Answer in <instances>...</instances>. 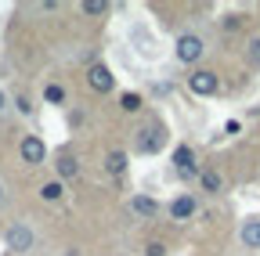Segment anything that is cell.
Returning <instances> with one entry per match:
<instances>
[{"label": "cell", "mask_w": 260, "mask_h": 256, "mask_svg": "<svg viewBox=\"0 0 260 256\" xmlns=\"http://www.w3.org/2000/svg\"><path fill=\"white\" fill-rule=\"evenodd\" d=\"M87 83H90V90H98V94H109V90L116 87V76H112V69H109V65L94 61V65L87 69Z\"/></svg>", "instance_id": "6"}, {"label": "cell", "mask_w": 260, "mask_h": 256, "mask_svg": "<svg viewBox=\"0 0 260 256\" xmlns=\"http://www.w3.org/2000/svg\"><path fill=\"white\" fill-rule=\"evenodd\" d=\"M195 213H199L195 195H177V199L170 202V220H191Z\"/></svg>", "instance_id": "8"}, {"label": "cell", "mask_w": 260, "mask_h": 256, "mask_svg": "<svg viewBox=\"0 0 260 256\" xmlns=\"http://www.w3.org/2000/svg\"><path fill=\"white\" fill-rule=\"evenodd\" d=\"M246 54H249V61H253V65L260 69V36H253V40H249V47H246Z\"/></svg>", "instance_id": "18"}, {"label": "cell", "mask_w": 260, "mask_h": 256, "mask_svg": "<svg viewBox=\"0 0 260 256\" xmlns=\"http://www.w3.org/2000/svg\"><path fill=\"white\" fill-rule=\"evenodd\" d=\"M162 141H167V134H162L159 123H148V126L138 130V152H145V155H155L162 148Z\"/></svg>", "instance_id": "4"}, {"label": "cell", "mask_w": 260, "mask_h": 256, "mask_svg": "<svg viewBox=\"0 0 260 256\" xmlns=\"http://www.w3.org/2000/svg\"><path fill=\"white\" fill-rule=\"evenodd\" d=\"M105 173H112V177L126 173V152H109L105 155Z\"/></svg>", "instance_id": "13"}, {"label": "cell", "mask_w": 260, "mask_h": 256, "mask_svg": "<svg viewBox=\"0 0 260 256\" xmlns=\"http://www.w3.org/2000/svg\"><path fill=\"white\" fill-rule=\"evenodd\" d=\"M119 105H123V112H138L141 108V94H123V98H119Z\"/></svg>", "instance_id": "17"}, {"label": "cell", "mask_w": 260, "mask_h": 256, "mask_svg": "<svg viewBox=\"0 0 260 256\" xmlns=\"http://www.w3.org/2000/svg\"><path fill=\"white\" fill-rule=\"evenodd\" d=\"M80 11L83 15H109V4H105V0H83V4H80Z\"/></svg>", "instance_id": "16"}, {"label": "cell", "mask_w": 260, "mask_h": 256, "mask_svg": "<svg viewBox=\"0 0 260 256\" xmlns=\"http://www.w3.org/2000/svg\"><path fill=\"white\" fill-rule=\"evenodd\" d=\"M54 170H58V180L65 184V180H76L80 177V163H76V155H58V163H54Z\"/></svg>", "instance_id": "12"}, {"label": "cell", "mask_w": 260, "mask_h": 256, "mask_svg": "<svg viewBox=\"0 0 260 256\" xmlns=\"http://www.w3.org/2000/svg\"><path fill=\"white\" fill-rule=\"evenodd\" d=\"M188 90L195 94V98H213V94L220 90V76L213 69H195L188 76Z\"/></svg>", "instance_id": "2"}, {"label": "cell", "mask_w": 260, "mask_h": 256, "mask_svg": "<svg viewBox=\"0 0 260 256\" xmlns=\"http://www.w3.org/2000/svg\"><path fill=\"white\" fill-rule=\"evenodd\" d=\"M44 101L47 105H65V87L61 83H47L44 87Z\"/></svg>", "instance_id": "15"}, {"label": "cell", "mask_w": 260, "mask_h": 256, "mask_svg": "<svg viewBox=\"0 0 260 256\" xmlns=\"http://www.w3.org/2000/svg\"><path fill=\"white\" fill-rule=\"evenodd\" d=\"M130 213H134L138 220H152L159 213V202L152 195H134V199H130Z\"/></svg>", "instance_id": "11"}, {"label": "cell", "mask_w": 260, "mask_h": 256, "mask_svg": "<svg viewBox=\"0 0 260 256\" xmlns=\"http://www.w3.org/2000/svg\"><path fill=\"white\" fill-rule=\"evenodd\" d=\"M15 108H18L22 116H32V101L25 98V94H18V98H15Z\"/></svg>", "instance_id": "19"}, {"label": "cell", "mask_w": 260, "mask_h": 256, "mask_svg": "<svg viewBox=\"0 0 260 256\" xmlns=\"http://www.w3.org/2000/svg\"><path fill=\"white\" fill-rule=\"evenodd\" d=\"M239 242H242L246 249H260V216L242 220V228H239Z\"/></svg>", "instance_id": "10"}, {"label": "cell", "mask_w": 260, "mask_h": 256, "mask_svg": "<svg viewBox=\"0 0 260 256\" xmlns=\"http://www.w3.org/2000/svg\"><path fill=\"white\" fill-rule=\"evenodd\" d=\"M18 155H22V163L25 166H40L44 159H47V144L40 141V137H22V144H18Z\"/></svg>", "instance_id": "5"}, {"label": "cell", "mask_w": 260, "mask_h": 256, "mask_svg": "<svg viewBox=\"0 0 260 256\" xmlns=\"http://www.w3.org/2000/svg\"><path fill=\"white\" fill-rule=\"evenodd\" d=\"M206 54V40L199 33H181L177 44H174V58L181 61V65H195V61H203Z\"/></svg>", "instance_id": "1"}, {"label": "cell", "mask_w": 260, "mask_h": 256, "mask_svg": "<svg viewBox=\"0 0 260 256\" xmlns=\"http://www.w3.org/2000/svg\"><path fill=\"white\" fill-rule=\"evenodd\" d=\"M239 130H242L239 119H228V123H224V134H239Z\"/></svg>", "instance_id": "21"}, {"label": "cell", "mask_w": 260, "mask_h": 256, "mask_svg": "<svg viewBox=\"0 0 260 256\" xmlns=\"http://www.w3.org/2000/svg\"><path fill=\"white\" fill-rule=\"evenodd\" d=\"M32 242H37V235H32L29 224H11V228L4 231V245H8L11 252H29Z\"/></svg>", "instance_id": "3"}, {"label": "cell", "mask_w": 260, "mask_h": 256, "mask_svg": "<svg viewBox=\"0 0 260 256\" xmlns=\"http://www.w3.org/2000/svg\"><path fill=\"white\" fill-rule=\"evenodd\" d=\"M4 108H8V94L0 90V116H4Z\"/></svg>", "instance_id": "22"}, {"label": "cell", "mask_w": 260, "mask_h": 256, "mask_svg": "<svg viewBox=\"0 0 260 256\" xmlns=\"http://www.w3.org/2000/svg\"><path fill=\"white\" fill-rule=\"evenodd\" d=\"M199 184H203L206 195H224V173H220V170H213V166L199 170Z\"/></svg>", "instance_id": "9"}, {"label": "cell", "mask_w": 260, "mask_h": 256, "mask_svg": "<svg viewBox=\"0 0 260 256\" xmlns=\"http://www.w3.org/2000/svg\"><path fill=\"white\" fill-rule=\"evenodd\" d=\"M174 170L188 180V177H199V166H195V152L191 144H177L174 148Z\"/></svg>", "instance_id": "7"}, {"label": "cell", "mask_w": 260, "mask_h": 256, "mask_svg": "<svg viewBox=\"0 0 260 256\" xmlns=\"http://www.w3.org/2000/svg\"><path fill=\"white\" fill-rule=\"evenodd\" d=\"M0 206H4V184H0Z\"/></svg>", "instance_id": "23"}, {"label": "cell", "mask_w": 260, "mask_h": 256, "mask_svg": "<svg viewBox=\"0 0 260 256\" xmlns=\"http://www.w3.org/2000/svg\"><path fill=\"white\" fill-rule=\"evenodd\" d=\"M61 195H65V184L61 180H44L40 184V199L44 202H61Z\"/></svg>", "instance_id": "14"}, {"label": "cell", "mask_w": 260, "mask_h": 256, "mask_svg": "<svg viewBox=\"0 0 260 256\" xmlns=\"http://www.w3.org/2000/svg\"><path fill=\"white\" fill-rule=\"evenodd\" d=\"M145 256H167V245H162V242H152V245H145Z\"/></svg>", "instance_id": "20"}]
</instances>
